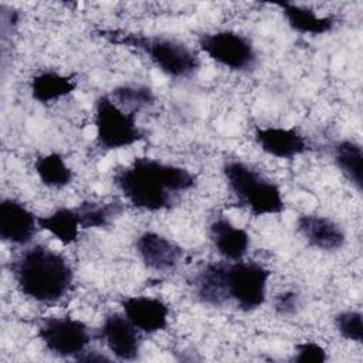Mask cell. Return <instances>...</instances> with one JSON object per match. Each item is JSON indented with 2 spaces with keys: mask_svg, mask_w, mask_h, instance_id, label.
I'll use <instances>...</instances> for the list:
<instances>
[{
  "mask_svg": "<svg viewBox=\"0 0 363 363\" xmlns=\"http://www.w3.org/2000/svg\"><path fill=\"white\" fill-rule=\"evenodd\" d=\"M223 176L228 190L254 217L275 216L285 211V200L277 183L241 160H227Z\"/></svg>",
  "mask_w": 363,
  "mask_h": 363,
  "instance_id": "4",
  "label": "cell"
},
{
  "mask_svg": "<svg viewBox=\"0 0 363 363\" xmlns=\"http://www.w3.org/2000/svg\"><path fill=\"white\" fill-rule=\"evenodd\" d=\"M199 48L216 64L235 72H247L257 65L252 41L234 30H216L200 34Z\"/></svg>",
  "mask_w": 363,
  "mask_h": 363,
  "instance_id": "7",
  "label": "cell"
},
{
  "mask_svg": "<svg viewBox=\"0 0 363 363\" xmlns=\"http://www.w3.org/2000/svg\"><path fill=\"white\" fill-rule=\"evenodd\" d=\"M99 336L118 360L132 362L139 357L142 332L123 313L112 312L106 315L101 325Z\"/></svg>",
  "mask_w": 363,
  "mask_h": 363,
  "instance_id": "9",
  "label": "cell"
},
{
  "mask_svg": "<svg viewBox=\"0 0 363 363\" xmlns=\"http://www.w3.org/2000/svg\"><path fill=\"white\" fill-rule=\"evenodd\" d=\"M112 180L129 204L150 213L172 208L179 193L197 184L196 176L186 167L145 156L118 169Z\"/></svg>",
  "mask_w": 363,
  "mask_h": 363,
  "instance_id": "1",
  "label": "cell"
},
{
  "mask_svg": "<svg viewBox=\"0 0 363 363\" xmlns=\"http://www.w3.org/2000/svg\"><path fill=\"white\" fill-rule=\"evenodd\" d=\"M208 235L217 254L225 261L242 259L251 244L250 234L225 217H217L210 223Z\"/></svg>",
  "mask_w": 363,
  "mask_h": 363,
  "instance_id": "15",
  "label": "cell"
},
{
  "mask_svg": "<svg viewBox=\"0 0 363 363\" xmlns=\"http://www.w3.org/2000/svg\"><path fill=\"white\" fill-rule=\"evenodd\" d=\"M296 231L309 247L323 252L339 251L346 242L345 230L320 214H301L296 218Z\"/></svg>",
  "mask_w": 363,
  "mask_h": 363,
  "instance_id": "14",
  "label": "cell"
},
{
  "mask_svg": "<svg viewBox=\"0 0 363 363\" xmlns=\"http://www.w3.org/2000/svg\"><path fill=\"white\" fill-rule=\"evenodd\" d=\"M40 230L38 217L20 200L4 197L0 201V238L11 245H27Z\"/></svg>",
  "mask_w": 363,
  "mask_h": 363,
  "instance_id": "10",
  "label": "cell"
},
{
  "mask_svg": "<svg viewBox=\"0 0 363 363\" xmlns=\"http://www.w3.org/2000/svg\"><path fill=\"white\" fill-rule=\"evenodd\" d=\"M274 6L281 10L288 26L303 35H322L333 31L337 24L333 16H319L315 10L296 3L275 1Z\"/></svg>",
  "mask_w": 363,
  "mask_h": 363,
  "instance_id": "16",
  "label": "cell"
},
{
  "mask_svg": "<svg viewBox=\"0 0 363 363\" xmlns=\"http://www.w3.org/2000/svg\"><path fill=\"white\" fill-rule=\"evenodd\" d=\"M31 98L40 104H51L68 96L77 88V79L52 69L35 74L28 84Z\"/></svg>",
  "mask_w": 363,
  "mask_h": 363,
  "instance_id": "18",
  "label": "cell"
},
{
  "mask_svg": "<svg viewBox=\"0 0 363 363\" xmlns=\"http://www.w3.org/2000/svg\"><path fill=\"white\" fill-rule=\"evenodd\" d=\"M335 328L337 333L354 343H362L363 340V316L359 311H342L333 318Z\"/></svg>",
  "mask_w": 363,
  "mask_h": 363,
  "instance_id": "24",
  "label": "cell"
},
{
  "mask_svg": "<svg viewBox=\"0 0 363 363\" xmlns=\"http://www.w3.org/2000/svg\"><path fill=\"white\" fill-rule=\"evenodd\" d=\"M135 250L143 265L156 272H170L184 258V250L179 244L155 231L140 233L135 240Z\"/></svg>",
  "mask_w": 363,
  "mask_h": 363,
  "instance_id": "11",
  "label": "cell"
},
{
  "mask_svg": "<svg viewBox=\"0 0 363 363\" xmlns=\"http://www.w3.org/2000/svg\"><path fill=\"white\" fill-rule=\"evenodd\" d=\"M271 271L255 261H225L228 299L242 312H252L267 301Z\"/></svg>",
  "mask_w": 363,
  "mask_h": 363,
  "instance_id": "6",
  "label": "cell"
},
{
  "mask_svg": "<svg viewBox=\"0 0 363 363\" xmlns=\"http://www.w3.org/2000/svg\"><path fill=\"white\" fill-rule=\"evenodd\" d=\"M94 125L96 143L105 150L129 147L145 136L136 122V113L122 109L106 94L95 99Z\"/></svg>",
  "mask_w": 363,
  "mask_h": 363,
  "instance_id": "5",
  "label": "cell"
},
{
  "mask_svg": "<svg viewBox=\"0 0 363 363\" xmlns=\"http://www.w3.org/2000/svg\"><path fill=\"white\" fill-rule=\"evenodd\" d=\"M196 296L207 305L223 306L228 302L225 286V261L204 265L193 279Z\"/></svg>",
  "mask_w": 363,
  "mask_h": 363,
  "instance_id": "17",
  "label": "cell"
},
{
  "mask_svg": "<svg viewBox=\"0 0 363 363\" xmlns=\"http://www.w3.org/2000/svg\"><path fill=\"white\" fill-rule=\"evenodd\" d=\"M274 308L281 316H292L301 308V295L292 289L282 291L275 295Z\"/></svg>",
  "mask_w": 363,
  "mask_h": 363,
  "instance_id": "26",
  "label": "cell"
},
{
  "mask_svg": "<svg viewBox=\"0 0 363 363\" xmlns=\"http://www.w3.org/2000/svg\"><path fill=\"white\" fill-rule=\"evenodd\" d=\"M7 268L20 294L37 303H57L74 285V271L67 258L43 244L23 250Z\"/></svg>",
  "mask_w": 363,
  "mask_h": 363,
  "instance_id": "2",
  "label": "cell"
},
{
  "mask_svg": "<svg viewBox=\"0 0 363 363\" xmlns=\"http://www.w3.org/2000/svg\"><path fill=\"white\" fill-rule=\"evenodd\" d=\"M295 363H323L328 360L325 347L312 340H303L295 345V352L291 359Z\"/></svg>",
  "mask_w": 363,
  "mask_h": 363,
  "instance_id": "25",
  "label": "cell"
},
{
  "mask_svg": "<svg viewBox=\"0 0 363 363\" xmlns=\"http://www.w3.org/2000/svg\"><path fill=\"white\" fill-rule=\"evenodd\" d=\"M254 140L264 153L285 160L295 159L309 149L308 139L295 128L257 126Z\"/></svg>",
  "mask_w": 363,
  "mask_h": 363,
  "instance_id": "13",
  "label": "cell"
},
{
  "mask_svg": "<svg viewBox=\"0 0 363 363\" xmlns=\"http://www.w3.org/2000/svg\"><path fill=\"white\" fill-rule=\"evenodd\" d=\"M96 33L111 44L145 54L147 60L169 78H190L200 69L199 54L179 40L112 28H102Z\"/></svg>",
  "mask_w": 363,
  "mask_h": 363,
  "instance_id": "3",
  "label": "cell"
},
{
  "mask_svg": "<svg viewBox=\"0 0 363 363\" xmlns=\"http://www.w3.org/2000/svg\"><path fill=\"white\" fill-rule=\"evenodd\" d=\"M109 96L122 109L138 113L139 111L155 105L156 95L152 88L146 85H119L112 89Z\"/></svg>",
  "mask_w": 363,
  "mask_h": 363,
  "instance_id": "23",
  "label": "cell"
},
{
  "mask_svg": "<svg viewBox=\"0 0 363 363\" xmlns=\"http://www.w3.org/2000/svg\"><path fill=\"white\" fill-rule=\"evenodd\" d=\"M123 203L119 200L112 201H95L88 200L82 201L75 207L81 228H105L111 225L122 213H123Z\"/></svg>",
  "mask_w": 363,
  "mask_h": 363,
  "instance_id": "21",
  "label": "cell"
},
{
  "mask_svg": "<svg viewBox=\"0 0 363 363\" xmlns=\"http://www.w3.org/2000/svg\"><path fill=\"white\" fill-rule=\"evenodd\" d=\"M122 313L145 335L162 332L169 325V305L156 296L133 295L121 301Z\"/></svg>",
  "mask_w": 363,
  "mask_h": 363,
  "instance_id": "12",
  "label": "cell"
},
{
  "mask_svg": "<svg viewBox=\"0 0 363 363\" xmlns=\"http://www.w3.org/2000/svg\"><path fill=\"white\" fill-rule=\"evenodd\" d=\"M332 157L343 177L359 191H363V150L352 139L337 140L332 147Z\"/></svg>",
  "mask_w": 363,
  "mask_h": 363,
  "instance_id": "19",
  "label": "cell"
},
{
  "mask_svg": "<svg viewBox=\"0 0 363 363\" xmlns=\"http://www.w3.org/2000/svg\"><path fill=\"white\" fill-rule=\"evenodd\" d=\"M37 337L54 356L77 359L92 340L89 326L71 316H47L37 325Z\"/></svg>",
  "mask_w": 363,
  "mask_h": 363,
  "instance_id": "8",
  "label": "cell"
},
{
  "mask_svg": "<svg viewBox=\"0 0 363 363\" xmlns=\"http://www.w3.org/2000/svg\"><path fill=\"white\" fill-rule=\"evenodd\" d=\"M38 227L50 233L64 245L77 242L82 230L75 207H58L47 216H40Z\"/></svg>",
  "mask_w": 363,
  "mask_h": 363,
  "instance_id": "20",
  "label": "cell"
},
{
  "mask_svg": "<svg viewBox=\"0 0 363 363\" xmlns=\"http://www.w3.org/2000/svg\"><path fill=\"white\" fill-rule=\"evenodd\" d=\"M34 170L40 182L51 189L67 187L74 179L72 169L57 152L38 156L34 162Z\"/></svg>",
  "mask_w": 363,
  "mask_h": 363,
  "instance_id": "22",
  "label": "cell"
}]
</instances>
